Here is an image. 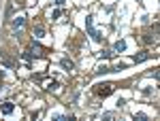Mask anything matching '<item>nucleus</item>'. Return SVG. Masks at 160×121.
Here are the masks:
<instances>
[{
	"label": "nucleus",
	"mask_w": 160,
	"mask_h": 121,
	"mask_svg": "<svg viewBox=\"0 0 160 121\" xmlns=\"http://www.w3.org/2000/svg\"><path fill=\"white\" fill-rule=\"evenodd\" d=\"M85 30H88L90 36H92V40H96V43L103 40V34L94 30V17H92V15H85Z\"/></svg>",
	"instance_id": "nucleus-1"
},
{
	"label": "nucleus",
	"mask_w": 160,
	"mask_h": 121,
	"mask_svg": "<svg viewBox=\"0 0 160 121\" xmlns=\"http://www.w3.org/2000/svg\"><path fill=\"white\" fill-rule=\"evenodd\" d=\"M113 89H115V87H113L111 83H103V85H96L94 93H96V96H100V98H107V96H111V93H113Z\"/></svg>",
	"instance_id": "nucleus-2"
},
{
	"label": "nucleus",
	"mask_w": 160,
	"mask_h": 121,
	"mask_svg": "<svg viewBox=\"0 0 160 121\" xmlns=\"http://www.w3.org/2000/svg\"><path fill=\"white\" fill-rule=\"evenodd\" d=\"M15 111V104L13 102H5L2 106H0V113H2V115H11Z\"/></svg>",
	"instance_id": "nucleus-3"
},
{
	"label": "nucleus",
	"mask_w": 160,
	"mask_h": 121,
	"mask_svg": "<svg viewBox=\"0 0 160 121\" xmlns=\"http://www.w3.org/2000/svg\"><path fill=\"white\" fill-rule=\"evenodd\" d=\"M11 23H13V28H15V30H19V28H21V26L26 23V17H24V15H17V17H15Z\"/></svg>",
	"instance_id": "nucleus-4"
},
{
	"label": "nucleus",
	"mask_w": 160,
	"mask_h": 121,
	"mask_svg": "<svg viewBox=\"0 0 160 121\" xmlns=\"http://www.w3.org/2000/svg\"><path fill=\"white\" fill-rule=\"evenodd\" d=\"M60 66H62L64 70H73V68H75L73 60H68V58H62V60H60Z\"/></svg>",
	"instance_id": "nucleus-5"
},
{
	"label": "nucleus",
	"mask_w": 160,
	"mask_h": 121,
	"mask_svg": "<svg viewBox=\"0 0 160 121\" xmlns=\"http://www.w3.org/2000/svg\"><path fill=\"white\" fill-rule=\"evenodd\" d=\"M113 51H118V53L126 51V40H118L115 45H113Z\"/></svg>",
	"instance_id": "nucleus-6"
},
{
	"label": "nucleus",
	"mask_w": 160,
	"mask_h": 121,
	"mask_svg": "<svg viewBox=\"0 0 160 121\" xmlns=\"http://www.w3.org/2000/svg\"><path fill=\"white\" fill-rule=\"evenodd\" d=\"M58 87H60V83H58V81H49L47 85H45V89H47V91H56Z\"/></svg>",
	"instance_id": "nucleus-7"
},
{
	"label": "nucleus",
	"mask_w": 160,
	"mask_h": 121,
	"mask_svg": "<svg viewBox=\"0 0 160 121\" xmlns=\"http://www.w3.org/2000/svg\"><path fill=\"white\" fill-rule=\"evenodd\" d=\"M152 55L149 53H139V55H134V62H145V60H149Z\"/></svg>",
	"instance_id": "nucleus-8"
},
{
	"label": "nucleus",
	"mask_w": 160,
	"mask_h": 121,
	"mask_svg": "<svg viewBox=\"0 0 160 121\" xmlns=\"http://www.w3.org/2000/svg\"><path fill=\"white\" fill-rule=\"evenodd\" d=\"M143 43H145V45H152V43H154V34H152V32L143 34Z\"/></svg>",
	"instance_id": "nucleus-9"
},
{
	"label": "nucleus",
	"mask_w": 160,
	"mask_h": 121,
	"mask_svg": "<svg viewBox=\"0 0 160 121\" xmlns=\"http://www.w3.org/2000/svg\"><path fill=\"white\" fill-rule=\"evenodd\" d=\"M120 70H126V64H115L113 68H109V72H120Z\"/></svg>",
	"instance_id": "nucleus-10"
},
{
	"label": "nucleus",
	"mask_w": 160,
	"mask_h": 121,
	"mask_svg": "<svg viewBox=\"0 0 160 121\" xmlns=\"http://www.w3.org/2000/svg\"><path fill=\"white\" fill-rule=\"evenodd\" d=\"M132 117H134V121H145V119H147V115H145V113H134Z\"/></svg>",
	"instance_id": "nucleus-11"
},
{
	"label": "nucleus",
	"mask_w": 160,
	"mask_h": 121,
	"mask_svg": "<svg viewBox=\"0 0 160 121\" xmlns=\"http://www.w3.org/2000/svg\"><path fill=\"white\" fill-rule=\"evenodd\" d=\"M21 58H24V60H26L28 64H32V53H30V51H26V53H21Z\"/></svg>",
	"instance_id": "nucleus-12"
},
{
	"label": "nucleus",
	"mask_w": 160,
	"mask_h": 121,
	"mask_svg": "<svg viewBox=\"0 0 160 121\" xmlns=\"http://www.w3.org/2000/svg\"><path fill=\"white\" fill-rule=\"evenodd\" d=\"M34 34H36V38H41V36L45 34V30H43L41 26H36V28H34Z\"/></svg>",
	"instance_id": "nucleus-13"
},
{
	"label": "nucleus",
	"mask_w": 160,
	"mask_h": 121,
	"mask_svg": "<svg viewBox=\"0 0 160 121\" xmlns=\"http://www.w3.org/2000/svg\"><path fill=\"white\" fill-rule=\"evenodd\" d=\"M60 17H62V11H60V9H56V11L51 13V19H60Z\"/></svg>",
	"instance_id": "nucleus-14"
},
{
	"label": "nucleus",
	"mask_w": 160,
	"mask_h": 121,
	"mask_svg": "<svg viewBox=\"0 0 160 121\" xmlns=\"http://www.w3.org/2000/svg\"><path fill=\"white\" fill-rule=\"evenodd\" d=\"M2 66H7V68H13V60H7V58H5V60H2Z\"/></svg>",
	"instance_id": "nucleus-15"
},
{
	"label": "nucleus",
	"mask_w": 160,
	"mask_h": 121,
	"mask_svg": "<svg viewBox=\"0 0 160 121\" xmlns=\"http://www.w3.org/2000/svg\"><path fill=\"white\" fill-rule=\"evenodd\" d=\"M105 72H109V68H107V66H100V68L96 70V75H105Z\"/></svg>",
	"instance_id": "nucleus-16"
},
{
	"label": "nucleus",
	"mask_w": 160,
	"mask_h": 121,
	"mask_svg": "<svg viewBox=\"0 0 160 121\" xmlns=\"http://www.w3.org/2000/svg\"><path fill=\"white\" fill-rule=\"evenodd\" d=\"M115 117H118L115 113H105V115H103V119H115Z\"/></svg>",
	"instance_id": "nucleus-17"
},
{
	"label": "nucleus",
	"mask_w": 160,
	"mask_h": 121,
	"mask_svg": "<svg viewBox=\"0 0 160 121\" xmlns=\"http://www.w3.org/2000/svg\"><path fill=\"white\" fill-rule=\"evenodd\" d=\"M103 58H105V60H109V58H113V51H103Z\"/></svg>",
	"instance_id": "nucleus-18"
},
{
	"label": "nucleus",
	"mask_w": 160,
	"mask_h": 121,
	"mask_svg": "<svg viewBox=\"0 0 160 121\" xmlns=\"http://www.w3.org/2000/svg\"><path fill=\"white\" fill-rule=\"evenodd\" d=\"M56 4H58V7H64V4H66V0H56Z\"/></svg>",
	"instance_id": "nucleus-19"
},
{
	"label": "nucleus",
	"mask_w": 160,
	"mask_h": 121,
	"mask_svg": "<svg viewBox=\"0 0 160 121\" xmlns=\"http://www.w3.org/2000/svg\"><path fill=\"white\" fill-rule=\"evenodd\" d=\"M0 58H2V51H0Z\"/></svg>",
	"instance_id": "nucleus-20"
}]
</instances>
